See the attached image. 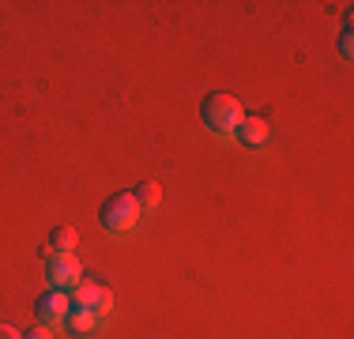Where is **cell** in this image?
<instances>
[{"instance_id": "cell-1", "label": "cell", "mask_w": 354, "mask_h": 339, "mask_svg": "<svg viewBox=\"0 0 354 339\" xmlns=\"http://www.w3.org/2000/svg\"><path fill=\"white\" fill-rule=\"evenodd\" d=\"M241 117H245V109H241V102L234 95H223V91H215V95H207L200 102V121H204V129L212 136H234L241 125Z\"/></svg>"}, {"instance_id": "cell-2", "label": "cell", "mask_w": 354, "mask_h": 339, "mask_svg": "<svg viewBox=\"0 0 354 339\" xmlns=\"http://www.w3.org/2000/svg\"><path fill=\"white\" fill-rule=\"evenodd\" d=\"M140 219H143V211H140L136 196H132V189L109 192L102 200V208H98V223H102L106 234H129V230H136Z\"/></svg>"}, {"instance_id": "cell-3", "label": "cell", "mask_w": 354, "mask_h": 339, "mask_svg": "<svg viewBox=\"0 0 354 339\" xmlns=\"http://www.w3.org/2000/svg\"><path fill=\"white\" fill-rule=\"evenodd\" d=\"M68 298H72L75 309H91L98 320H106L109 309H113V294H109V286L98 283V279H80L68 291Z\"/></svg>"}, {"instance_id": "cell-4", "label": "cell", "mask_w": 354, "mask_h": 339, "mask_svg": "<svg viewBox=\"0 0 354 339\" xmlns=\"http://www.w3.org/2000/svg\"><path fill=\"white\" fill-rule=\"evenodd\" d=\"M68 309H72V298L61 286H46L35 298V317H38V324H46V328H61V320L68 317Z\"/></svg>"}, {"instance_id": "cell-5", "label": "cell", "mask_w": 354, "mask_h": 339, "mask_svg": "<svg viewBox=\"0 0 354 339\" xmlns=\"http://www.w3.org/2000/svg\"><path fill=\"white\" fill-rule=\"evenodd\" d=\"M46 279H49V286L72 291V286L83 279V264L75 260V253H53V257L46 260Z\"/></svg>"}, {"instance_id": "cell-6", "label": "cell", "mask_w": 354, "mask_h": 339, "mask_svg": "<svg viewBox=\"0 0 354 339\" xmlns=\"http://www.w3.org/2000/svg\"><path fill=\"white\" fill-rule=\"evenodd\" d=\"M234 140L249 151L268 147V143H272V121H268V117H257V113H245L238 125V132H234Z\"/></svg>"}, {"instance_id": "cell-7", "label": "cell", "mask_w": 354, "mask_h": 339, "mask_svg": "<svg viewBox=\"0 0 354 339\" xmlns=\"http://www.w3.org/2000/svg\"><path fill=\"white\" fill-rule=\"evenodd\" d=\"M98 324H102V320H98L95 313H91V309H75V305L68 309V317L61 320V328H64V336H68V339H91L98 332Z\"/></svg>"}, {"instance_id": "cell-8", "label": "cell", "mask_w": 354, "mask_h": 339, "mask_svg": "<svg viewBox=\"0 0 354 339\" xmlns=\"http://www.w3.org/2000/svg\"><path fill=\"white\" fill-rule=\"evenodd\" d=\"M132 196H136L140 211L147 215V211H155V208H158V200H162V185H158V181H140L136 189H132Z\"/></svg>"}, {"instance_id": "cell-9", "label": "cell", "mask_w": 354, "mask_h": 339, "mask_svg": "<svg viewBox=\"0 0 354 339\" xmlns=\"http://www.w3.org/2000/svg\"><path fill=\"white\" fill-rule=\"evenodd\" d=\"M46 245H49L53 253H72V249H75V230H72V226H53Z\"/></svg>"}, {"instance_id": "cell-10", "label": "cell", "mask_w": 354, "mask_h": 339, "mask_svg": "<svg viewBox=\"0 0 354 339\" xmlns=\"http://www.w3.org/2000/svg\"><path fill=\"white\" fill-rule=\"evenodd\" d=\"M339 57H343V61H354V34H351V15H347V23H343V30H339Z\"/></svg>"}, {"instance_id": "cell-11", "label": "cell", "mask_w": 354, "mask_h": 339, "mask_svg": "<svg viewBox=\"0 0 354 339\" xmlns=\"http://www.w3.org/2000/svg\"><path fill=\"white\" fill-rule=\"evenodd\" d=\"M23 339H53V332H49L46 324H30L27 332H23Z\"/></svg>"}, {"instance_id": "cell-12", "label": "cell", "mask_w": 354, "mask_h": 339, "mask_svg": "<svg viewBox=\"0 0 354 339\" xmlns=\"http://www.w3.org/2000/svg\"><path fill=\"white\" fill-rule=\"evenodd\" d=\"M0 339H23V332H19V328H12L8 320H0Z\"/></svg>"}]
</instances>
